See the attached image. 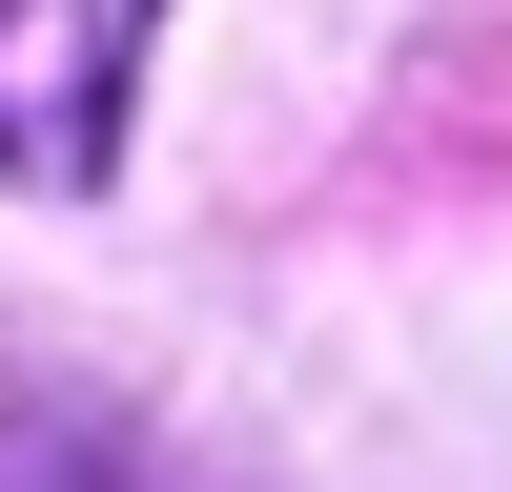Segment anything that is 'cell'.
Listing matches in <instances>:
<instances>
[{
  "label": "cell",
  "mask_w": 512,
  "mask_h": 492,
  "mask_svg": "<svg viewBox=\"0 0 512 492\" xmlns=\"http://www.w3.org/2000/svg\"><path fill=\"white\" fill-rule=\"evenodd\" d=\"M144 21H164V0H0V41H21V123H0V144H21V205H82V185H103Z\"/></svg>",
  "instance_id": "obj_1"
}]
</instances>
